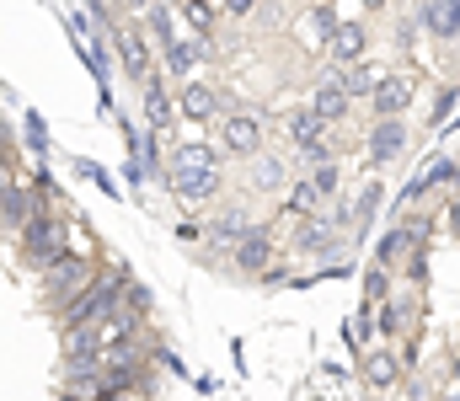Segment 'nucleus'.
<instances>
[{"label":"nucleus","mask_w":460,"mask_h":401,"mask_svg":"<svg viewBox=\"0 0 460 401\" xmlns=\"http://www.w3.org/2000/svg\"><path fill=\"white\" fill-rule=\"evenodd\" d=\"M123 283H128V267L118 263L113 273H97L65 310H59V321H65V332H86V327H97L102 316H113L118 300H123Z\"/></svg>","instance_id":"f257e3e1"},{"label":"nucleus","mask_w":460,"mask_h":401,"mask_svg":"<svg viewBox=\"0 0 460 401\" xmlns=\"http://www.w3.org/2000/svg\"><path fill=\"white\" fill-rule=\"evenodd\" d=\"M38 273H43V294H49V305H54V310H65V305H70V300L97 278L92 257H81V252H70V247H65L59 257H49Z\"/></svg>","instance_id":"f03ea898"},{"label":"nucleus","mask_w":460,"mask_h":401,"mask_svg":"<svg viewBox=\"0 0 460 401\" xmlns=\"http://www.w3.org/2000/svg\"><path fill=\"white\" fill-rule=\"evenodd\" d=\"M70 247V220L59 209H38L27 225H22V257L32 267H43L49 257H59Z\"/></svg>","instance_id":"7ed1b4c3"},{"label":"nucleus","mask_w":460,"mask_h":401,"mask_svg":"<svg viewBox=\"0 0 460 401\" xmlns=\"http://www.w3.org/2000/svg\"><path fill=\"white\" fill-rule=\"evenodd\" d=\"M215 150L235 155V161H257L262 155V118L246 113V108H226L215 118Z\"/></svg>","instance_id":"20e7f679"},{"label":"nucleus","mask_w":460,"mask_h":401,"mask_svg":"<svg viewBox=\"0 0 460 401\" xmlns=\"http://www.w3.org/2000/svg\"><path fill=\"white\" fill-rule=\"evenodd\" d=\"M289 144L311 161V166H322V161H332V150H338V139H332V124H322L311 108H295L289 113Z\"/></svg>","instance_id":"39448f33"},{"label":"nucleus","mask_w":460,"mask_h":401,"mask_svg":"<svg viewBox=\"0 0 460 401\" xmlns=\"http://www.w3.org/2000/svg\"><path fill=\"white\" fill-rule=\"evenodd\" d=\"M166 187H172L182 204H209V198H220L226 171H220V166H182V171L166 177Z\"/></svg>","instance_id":"423d86ee"},{"label":"nucleus","mask_w":460,"mask_h":401,"mask_svg":"<svg viewBox=\"0 0 460 401\" xmlns=\"http://www.w3.org/2000/svg\"><path fill=\"white\" fill-rule=\"evenodd\" d=\"M230 263H235V273H268V267L279 263V252H273V236H268V225H257L252 236H241L235 247H230Z\"/></svg>","instance_id":"0eeeda50"},{"label":"nucleus","mask_w":460,"mask_h":401,"mask_svg":"<svg viewBox=\"0 0 460 401\" xmlns=\"http://www.w3.org/2000/svg\"><path fill=\"white\" fill-rule=\"evenodd\" d=\"M113 43H118V59L128 70V81H150V32L145 27H113Z\"/></svg>","instance_id":"6e6552de"},{"label":"nucleus","mask_w":460,"mask_h":401,"mask_svg":"<svg viewBox=\"0 0 460 401\" xmlns=\"http://www.w3.org/2000/svg\"><path fill=\"white\" fill-rule=\"evenodd\" d=\"M322 48H327V59H332V65H358V59H364V48H369V27H364L358 16H348V22L332 27V38H327Z\"/></svg>","instance_id":"1a4fd4ad"},{"label":"nucleus","mask_w":460,"mask_h":401,"mask_svg":"<svg viewBox=\"0 0 460 401\" xmlns=\"http://www.w3.org/2000/svg\"><path fill=\"white\" fill-rule=\"evenodd\" d=\"M369 108H375V118H402L412 108V75H380L369 92Z\"/></svg>","instance_id":"9d476101"},{"label":"nucleus","mask_w":460,"mask_h":401,"mask_svg":"<svg viewBox=\"0 0 460 401\" xmlns=\"http://www.w3.org/2000/svg\"><path fill=\"white\" fill-rule=\"evenodd\" d=\"M402 150H407V124H402V118H380V124L369 129V139H364L369 166H391Z\"/></svg>","instance_id":"9b49d317"},{"label":"nucleus","mask_w":460,"mask_h":401,"mask_svg":"<svg viewBox=\"0 0 460 401\" xmlns=\"http://www.w3.org/2000/svg\"><path fill=\"white\" fill-rule=\"evenodd\" d=\"M177 113H182L188 124H215L226 108H220V92H215V86L188 81V86H182V97H177Z\"/></svg>","instance_id":"f8f14e48"},{"label":"nucleus","mask_w":460,"mask_h":401,"mask_svg":"<svg viewBox=\"0 0 460 401\" xmlns=\"http://www.w3.org/2000/svg\"><path fill=\"white\" fill-rule=\"evenodd\" d=\"M305 108H311V113H316L322 124H343V118H348V108H353V102H348V92H343V81H338V75H322Z\"/></svg>","instance_id":"ddd939ff"},{"label":"nucleus","mask_w":460,"mask_h":401,"mask_svg":"<svg viewBox=\"0 0 460 401\" xmlns=\"http://www.w3.org/2000/svg\"><path fill=\"white\" fill-rule=\"evenodd\" d=\"M418 27H423L429 38H439V43L460 38V0H429V5L418 11Z\"/></svg>","instance_id":"4468645a"},{"label":"nucleus","mask_w":460,"mask_h":401,"mask_svg":"<svg viewBox=\"0 0 460 401\" xmlns=\"http://www.w3.org/2000/svg\"><path fill=\"white\" fill-rule=\"evenodd\" d=\"M161 54H166V75L188 81V75L199 70V59H209V43H204V38H172Z\"/></svg>","instance_id":"2eb2a0df"},{"label":"nucleus","mask_w":460,"mask_h":401,"mask_svg":"<svg viewBox=\"0 0 460 401\" xmlns=\"http://www.w3.org/2000/svg\"><path fill=\"white\" fill-rule=\"evenodd\" d=\"M32 214H38V198H32V187H27V182H11V187L0 193V225L22 231Z\"/></svg>","instance_id":"dca6fc26"},{"label":"nucleus","mask_w":460,"mask_h":401,"mask_svg":"<svg viewBox=\"0 0 460 401\" xmlns=\"http://www.w3.org/2000/svg\"><path fill=\"white\" fill-rule=\"evenodd\" d=\"M139 92H145V97H139V102H145V124L161 134L166 124H172V113H177V108H172V97H166V81H161V70H155V75H150Z\"/></svg>","instance_id":"f3484780"},{"label":"nucleus","mask_w":460,"mask_h":401,"mask_svg":"<svg viewBox=\"0 0 460 401\" xmlns=\"http://www.w3.org/2000/svg\"><path fill=\"white\" fill-rule=\"evenodd\" d=\"M295 247L322 257V252H338V247H343V236H338V225H332V220H305V231L295 236Z\"/></svg>","instance_id":"a211bd4d"},{"label":"nucleus","mask_w":460,"mask_h":401,"mask_svg":"<svg viewBox=\"0 0 460 401\" xmlns=\"http://www.w3.org/2000/svg\"><path fill=\"white\" fill-rule=\"evenodd\" d=\"M327 204H332V198H327V193L311 182V171H305V177L295 182V193L284 198V214H305V220H311V214H316V209H327Z\"/></svg>","instance_id":"6ab92c4d"},{"label":"nucleus","mask_w":460,"mask_h":401,"mask_svg":"<svg viewBox=\"0 0 460 401\" xmlns=\"http://www.w3.org/2000/svg\"><path fill=\"white\" fill-rule=\"evenodd\" d=\"M396 375H402L396 353H385V348H369V353H364V380H369L375 391H391V386H396Z\"/></svg>","instance_id":"aec40b11"},{"label":"nucleus","mask_w":460,"mask_h":401,"mask_svg":"<svg viewBox=\"0 0 460 401\" xmlns=\"http://www.w3.org/2000/svg\"><path fill=\"white\" fill-rule=\"evenodd\" d=\"M204 231H209V236H215L220 247H235V241H241V236H252L257 225L246 220V209H226V214H220L215 225H204Z\"/></svg>","instance_id":"412c9836"},{"label":"nucleus","mask_w":460,"mask_h":401,"mask_svg":"<svg viewBox=\"0 0 460 401\" xmlns=\"http://www.w3.org/2000/svg\"><path fill=\"white\" fill-rule=\"evenodd\" d=\"M252 187L257 193H279L284 187V155H257L252 161Z\"/></svg>","instance_id":"4be33fe9"},{"label":"nucleus","mask_w":460,"mask_h":401,"mask_svg":"<svg viewBox=\"0 0 460 401\" xmlns=\"http://www.w3.org/2000/svg\"><path fill=\"white\" fill-rule=\"evenodd\" d=\"M182 22L193 27V38H204V43H209V32H215L220 11H215V0H182Z\"/></svg>","instance_id":"5701e85b"},{"label":"nucleus","mask_w":460,"mask_h":401,"mask_svg":"<svg viewBox=\"0 0 460 401\" xmlns=\"http://www.w3.org/2000/svg\"><path fill=\"white\" fill-rule=\"evenodd\" d=\"M338 81H343L348 102H358V97H369V92H375V81H380V75H375V70L358 59V65H343V75H338Z\"/></svg>","instance_id":"b1692460"},{"label":"nucleus","mask_w":460,"mask_h":401,"mask_svg":"<svg viewBox=\"0 0 460 401\" xmlns=\"http://www.w3.org/2000/svg\"><path fill=\"white\" fill-rule=\"evenodd\" d=\"M182 166H220V150L215 144H199V139L193 144H177L172 150V171H182Z\"/></svg>","instance_id":"393cba45"},{"label":"nucleus","mask_w":460,"mask_h":401,"mask_svg":"<svg viewBox=\"0 0 460 401\" xmlns=\"http://www.w3.org/2000/svg\"><path fill=\"white\" fill-rule=\"evenodd\" d=\"M145 32H150V38H155L161 48H166V43L177 38V27H172V5H166V0H155V5L145 11Z\"/></svg>","instance_id":"a878e982"},{"label":"nucleus","mask_w":460,"mask_h":401,"mask_svg":"<svg viewBox=\"0 0 460 401\" xmlns=\"http://www.w3.org/2000/svg\"><path fill=\"white\" fill-rule=\"evenodd\" d=\"M22 134H27V150H32V155H49V124H43V113H38V108H27Z\"/></svg>","instance_id":"bb28decb"},{"label":"nucleus","mask_w":460,"mask_h":401,"mask_svg":"<svg viewBox=\"0 0 460 401\" xmlns=\"http://www.w3.org/2000/svg\"><path fill=\"white\" fill-rule=\"evenodd\" d=\"M118 305H123L128 316H139V321H145V316H150V305H155V294H150L145 283H134V278H128V283H123V300H118Z\"/></svg>","instance_id":"cd10ccee"},{"label":"nucleus","mask_w":460,"mask_h":401,"mask_svg":"<svg viewBox=\"0 0 460 401\" xmlns=\"http://www.w3.org/2000/svg\"><path fill=\"white\" fill-rule=\"evenodd\" d=\"M385 294H391V278H385V263H375L364 273V305H380Z\"/></svg>","instance_id":"c85d7f7f"},{"label":"nucleus","mask_w":460,"mask_h":401,"mask_svg":"<svg viewBox=\"0 0 460 401\" xmlns=\"http://www.w3.org/2000/svg\"><path fill=\"white\" fill-rule=\"evenodd\" d=\"M70 171H75V177H86V182H97L108 198H118V182L102 171V166H97V161H70Z\"/></svg>","instance_id":"c756f323"},{"label":"nucleus","mask_w":460,"mask_h":401,"mask_svg":"<svg viewBox=\"0 0 460 401\" xmlns=\"http://www.w3.org/2000/svg\"><path fill=\"white\" fill-rule=\"evenodd\" d=\"M380 198H385V193H380V182H364V193H358V204H353V220H358V225H364V220H375Z\"/></svg>","instance_id":"7c9ffc66"},{"label":"nucleus","mask_w":460,"mask_h":401,"mask_svg":"<svg viewBox=\"0 0 460 401\" xmlns=\"http://www.w3.org/2000/svg\"><path fill=\"white\" fill-rule=\"evenodd\" d=\"M380 327L385 332H402L407 327V305L402 300H380Z\"/></svg>","instance_id":"2f4dec72"},{"label":"nucleus","mask_w":460,"mask_h":401,"mask_svg":"<svg viewBox=\"0 0 460 401\" xmlns=\"http://www.w3.org/2000/svg\"><path fill=\"white\" fill-rule=\"evenodd\" d=\"M11 161H16V134L0 124V171H5V177H11Z\"/></svg>","instance_id":"473e14b6"},{"label":"nucleus","mask_w":460,"mask_h":401,"mask_svg":"<svg viewBox=\"0 0 460 401\" xmlns=\"http://www.w3.org/2000/svg\"><path fill=\"white\" fill-rule=\"evenodd\" d=\"M199 236H204V225H199V220H182V225H177V241H199Z\"/></svg>","instance_id":"72a5a7b5"},{"label":"nucleus","mask_w":460,"mask_h":401,"mask_svg":"<svg viewBox=\"0 0 460 401\" xmlns=\"http://www.w3.org/2000/svg\"><path fill=\"white\" fill-rule=\"evenodd\" d=\"M257 11V0H226V16H252Z\"/></svg>","instance_id":"f704fd0d"},{"label":"nucleus","mask_w":460,"mask_h":401,"mask_svg":"<svg viewBox=\"0 0 460 401\" xmlns=\"http://www.w3.org/2000/svg\"><path fill=\"white\" fill-rule=\"evenodd\" d=\"M450 108H456V92H439V102H434V118H450Z\"/></svg>","instance_id":"c9c22d12"},{"label":"nucleus","mask_w":460,"mask_h":401,"mask_svg":"<svg viewBox=\"0 0 460 401\" xmlns=\"http://www.w3.org/2000/svg\"><path fill=\"white\" fill-rule=\"evenodd\" d=\"M123 5H128V11H150L155 0H123Z\"/></svg>","instance_id":"e433bc0d"},{"label":"nucleus","mask_w":460,"mask_h":401,"mask_svg":"<svg viewBox=\"0 0 460 401\" xmlns=\"http://www.w3.org/2000/svg\"><path fill=\"white\" fill-rule=\"evenodd\" d=\"M450 386H460V359L450 364Z\"/></svg>","instance_id":"4c0bfd02"},{"label":"nucleus","mask_w":460,"mask_h":401,"mask_svg":"<svg viewBox=\"0 0 460 401\" xmlns=\"http://www.w3.org/2000/svg\"><path fill=\"white\" fill-rule=\"evenodd\" d=\"M364 5H369V11H380V5H385V0H364Z\"/></svg>","instance_id":"58836bf2"}]
</instances>
